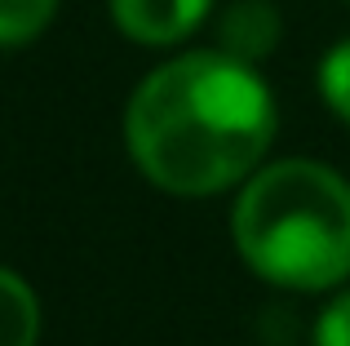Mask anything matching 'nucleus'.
<instances>
[{
	"label": "nucleus",
	"instance_id": "obj_8",
	"mask_svg": "<svg viewBox=\"0 0 350 346\" xmlns=\"http://www.w3.org/2000/svg\"><path fill=\"white\" fill-rule=\"evenodd\" d=\"M315 346H350V293L324 306L315 324Z\"/></svg>",
	"mask_w": 350,
	"mask_h": 346
},
{
	"label": "nucleus",
	"instance_id": "obj_5",
	"mask_svg": "<svg viewBox=\"0 0 350 346\" xmlns=\"http://www.w3.org/2000/svg\"><path fill=\"white\" fill-rule=\"evenodd\" d=\"M40 338V302L23 276L0 267V346H36Z\"/></svg>",
	"mask_w": 350,
	"mask_h": 346
},
{
	"label": "nucleus",
	"instance_id": "obj_4",
	"mask_svg": "<svg viewBox=\"0 0 350 346\" xmlns=\"http://www.w3.org/2000/svg\"><path fill=\"white\" fill-rule=\"evenodd\" d=\"M280 44V14L266 0H239L222 14L217 27V49L239 62H262Z\"/></svg>",
	"mask_w": 350,
	"mask_h": 346
},
{
	"label": "nucleus",
	"instance_id": "obj_7",
	"mask_svg": "<svg viewBox=\"0 0 350 346\" xmlns=\"http://www.w3.org/2000/svg\"><path fill=\"white\" fill-rule=\"evenodd\" d=\"M319 89H324L328 107L350 124V40H342V44L328 49L324 67H319Z\"/></svg>",
	"mask_w": 350,
	"mask_h": 346
},
{
	"label": "nucleus",
	"instance_id": "obj_3",
	"mask_svg": "<svg viewBox=\"0 0 350 346\" xmlns=\"http://www.w3.org/2000/svg\"><path fill=\"white\" fill-rule=\"evenodd\" d=\"M213 0H111L116 27L137 44H173L204 23Z\"/></svg>",
	"mask_w": 350,
	"mask_h": 346
},
{
	"label": "nucleus",
	"instance_id": "obj_6",
	"mask_svg": "<svg viewBox=\"0 0 350 346\" xmlns=\"http://www.w3.org/2000/svg\"><path fill=\"white\" fill-rule=\"evenodd\" d=\"M58 14V0H0V49L31 44Z\"/></svg>",
	"mask_w": 350,
	"mask_h": 346
},
{
	"label": "nucleus",
	"instance_id": "obj_2",
	"mask_svg": "<svg viewBox=\"0 0 350 346\" xmlns=\"http://www.w3.org/2000/svg\"><path fill=\"white\" fill-rule=\"evenodd\" d=\"M235 249L280 289H333L350 276V182L315 160H280L248 178L231 213Z\"/></svg>",
	"mask_w": 350,
	"mask_h": 346
},
{
	"label": "nucleus",
	"instance_id": "obj_1",
	"mask_svg": "<svg viewBox=\"0 0 350 346\" xmlns=\"http://www.w3.org/2000/svg\"><path fill=\"white\" fill-rule=\"evenodd\" d=\"M133 165L169 196H213L257 169L275 138V103L253 62L200 49L155 67L124 111Z\"/></svg>",
	"mask_w": 350,
	"mask_h": 346
}]
</instances>
